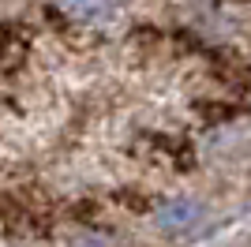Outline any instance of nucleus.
I'll return each instance as SVG.
<instances>
[{
  "mask_svg": "<svg viewBox=\"0 0 251 247\" xmlns=\"http://www.w3.org/2000/svg\"><path fill=\"white\" fill-rule=\"evenodd\" d=\"M202 217V206L195 198H176V202H169L157 210V228H165V232H184L191 228L195 221Z\"/></svg>",
  "mask_w": 251,
  "mask_h": 247,
  "instance_id": "nucleus-1",
  "label": "nucleus"
},
{
  "mask_svg": "<svg viewBox=\"0 0 251 247\" xmlns=\"http://www.w3.org/2000/svg\"><path fill=\"white\" fill-rule=\"evenodd\" d=\"M60 8L79 23H105L113 15V4H109V0H60Z\"/></svg>",
  "mask_w": 251,
  "mask_h": 247,
  "instance_id": "nucleus-2",
  "label": "nucleus"
}]
</instances>
